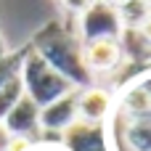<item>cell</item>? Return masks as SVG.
I'll return each mask as SVG.
<instances>
[{
	"mask_svg": "<svg viewBox=\"0 0 151 151\" xmlns=\"http://www.w3.org/2000/svg\"><path fill=\"white\" fill-rule=\"evenodd\" d=\"M29 48L53 69L58 72L72 88L82 90V88H90L96 85V80L90 77L85 61H82V42L77 40L74 29L58 19L42 24L32 40H29Z\"/></svg>",
	"mask_w": 151,
	"mask_h": 151,
	"instance_id": "1",
	"label": "cell"
},
{
	"mask_svg": "<svg viewBox=\"0 0 151 151\" xmlns=\"http://www.w3.org/2000/svg\"><path fill=\"white\" fill-rule=\"evenodd\" d=\"M19 77H21V85H24V96L32 98L40 109L48 106V104H53L56 98L66 96L69 90H77V88H72L58 72H53L32 48H29V53H27V58H24V64H21Z\"/></svg>",
	"mask_w": 151,
	"mask_h": 151,
	"instance_id": "2",
	"label": "cell"
},
{
	"mask_svg": "<svg viewBox=\"0 0 151 151\" xmlns=\"http://www.w3.org/2000/svg\"><path fill=\"white\" fill-rule=\"evenodd\" d=\"M122 29L125 27H122L117 5L104 0H93L80 16H74V35L82 45L96 40H117Z\"/></svg>",
	"mask_w": 151,
	"mask_h": 151,
	"instance_id": "3",
	"label": "cell"
},
{
	"mask_svg": "<svg viewBox=\"0 0 151 151\" xmlns=\"http://www.w3.org/2000/svg\"><path fill=\"white\" fill-rule=\"evenodd\" d=\"M114 109H117V101L109 88L90 85V88L77 90V119L80 122L109 125V119L114 117Z\"/></svg>",
	"mask_w": 151,
	"mask_h": 151,
	"instance_id": "4",
	"label": "cell"
},
{
	"mask_svg": "<svg viewBox=\"0 0 151 151\" xmlns=\"http://www.w3.org/2000/svg\"><path fill=\"white\" fill-rule=\"evenodd\" d=\"M58 143L64 151H114L109 141V125H90L80 119L58 135Z\"/></svg>",
	"mask_w": 151,
	"mask_h": 151,
	"instance_id": "5",
	"label": "cell"
},
{
	"mask_svg": "<svg viewBox=\"0 0 151 151\" xmlns=\"http://www.w3.org/2000/svg\"><path fill=\"white\" fill-rule=\"evenodd\" d=\"M77 122V90H69L66 96L56 98L53 104L40 109V135H61L66 127Z\"/></svg>",
	"mask_w": 151,
	"mask_h": 151,
	"instance_id": "6",
	"label": "cell"
},
{
	"mask_svg": "<svg viewBox=\"0 0 151 151\" xmlns=\"http://www.w3.org/2000/svg\"><path fill=\"white\" fill-rule=\"evenodd\" d=\"M82 61L90 72V77L96 80L98 74H119L125 58L119 50L117 40H96V42H85L82 45Z\"/></svg>",
	"mask_w": 151,
	"mask_h": 151,
	"instance_id": "7",
	"label": "cell"
},
{
	"mask_svg": "<svg viewBox=\"0 0 151 151\" xmlns=\"http://www.w3.org/2000/svg\"><path fill=\"white\" fill-rule=\"evenodd\" d=\"M3 127L11 138H24V141H37L40 138V106L32 98H21L8 117L3 119Z\"/></svg>",
	"mask_w": 151,
	"mask_h": 151,
	"instance_id": "8",
	"label": "cell"
},
{
	"mask_svg": "<svg viewBox=\"0 0 151 151\" xmlns=\"http://www.w3.org/2000/svg\"><path fill=\"white\" fill-rule=\"evenodd\" d=\"M117 109L114 114L122 119H138V117H151V93L141 85V80L125 82L119 96H114Z\"/></svg>",
	"mask_w": 151,
	"mask_h": 151,
	"instance_id": "9",
	"label": "cell"
},
{
	"mask_svg": "<svg viewBox=\"0 0 151 151\" xmlns=\"http://www.w3.org/2000/svg\"><path fill=\"white\" fill-rule=\"evenodd\" d=\"M111 146H117V149H122V151H151V117L122 119L119 122L117 143H111Z\"/></svg>",
	"mask_w": 151,
	"mask_h": 151,
	"instance_id": "10",
	"label": "cell"
},
{
	"mask_svg": "<svg viewBox=\"0 0 151 151\" xmlns=\"http://www.w3.org/2000/svg\"><path fill=\"white\" fill-rule=\"evenodd\" d=\"M117 11H119L122 27H133V29H138L151 16V8H149L146 0H119L117 3Z\"/></svg>",
	"mask_w": 151,
	"mask_h": 151,
	"instance_id": "11",
	"label": "cell"
},
{
	"mask_svg": "<svg viewBox=\"0 0 151 151\" xmlns=\"http://www.w3.org/2000/svg\"><path fill=\"white\" fill-rule=\"evenodd\" d=\"M24 98V85H21V77H11L3 88H0V122L8 117V111Z\"/></svg>",
	"mask_w": 151,
	"mask_h": 151,
	"instance_id": "12",
	"label": "cell"
},
{
	"mask_svg": "<svg viewBox=\"0 0 151 151\" xmlns=\"http://www.w3.org/2000/svg\"><path fill=\"white\" fill-rule=\"evenodd\" d=\"M27 53H29V42L21 45V48H16V50H8V53L0 58V88H3L11 77H16V74L21 72V64H24Z\"/></svg>",
	"mask_w": 151,
	"mask_h": 151,
	"instance_id": "13",
	"label": "cell"
},
{
	"mask_svg": "<svg viewBox=\"0 0 151 151\" xmlns=\"http://www.w3.org/2000/svg\"><path fill=\"white\" fill-rule=\"evenodd\" d=\"M93 0H58V5L66 11V16H80Z\"/></svg>",
	"mask_w": 151,
	"mask_h": 151,
	"instance_id": "14",
	"label": "cell"
},
{
	"mask_svg": "<svg viewBox=\"0 0 151 151\" xmlns=\"http://www.w3.org/2000/svg\"><path fill=\"white\" fill-rule=\"evenodd\" d=\"M29 151H64V149H61V143H58V141L53 143V141H48V138H42V135H40V138L29 146Z\"/></svg>",
	"mask_w": 151,
	"mask_h": 151,
	"instance_id": "15",
	"label": "cell"
},
{
	"mask_svg": "<svg viewBox=\"0 0 151 151\" xmlns=\"http://www.w3.org/2000/svg\"><path fill=\"white\" fill-rule=\"evenodd\" d=\"M8 146H11V135L5 133V127L0 122V151H8Z\"/></svg>",
	"mask_w": 151,
	"mask_h": 151,
	"instance_id": "16",
	"label": "cell"
},
{
	"mask_svg": "<svg viewBox=\"0 0 151 151\" xmlns=\"http://www.w3.org/2000/svg\"><path fill=\"white\" fill-rule=\"evenodd\" d=\"M138 29H141V35L149 40V45H151V16L146 19V21H143V24H141V27H138Z\"/></svg>",
	"mask_w": 151,
	"mask_h": 151,
	"instance_id": "17",
	"label": "cell"
},
{
	"mask_svg": "<svg viewBox=\"0 0 151 151\" xmlns=\"http://www.w3.org/2000/svg\"><path fill=\"white\" fill-rule=\"evenodd\" d=\"M141 85H143V88H146V90L151 93V72H146V74L141 77Z\"/></svg>",
	"mask_w": 151,
	"mask_h": 151,
	"instance_id": "18",
	"label": "cell"
},
{
	"mask_svg": "<svg viewBox=\"0 0 151 151\" xmlns=\"http://www.w3.org/2000/svg\"><path fill=\"white\" fill-rule=\"evenodd\" d=\"M8 53V45H5V40H3V35H0V58Z\"/></svg>",
	"mask_w": 151,
	"mask_h": 151,
	"instance_id": "19",
	"label": "cell"
},
{
	"mask_svg": "<svg viewBox=\"0 0 151 151\" xmlns=\"http://www.w3.org/2000/svg\"><path fill=\"white\" fill-rule=\"evenodd\" d=\"M104 3H111V5H117V3H119V0H104Z\"/></svg>",
	"mask_w": 151,
	"mask_h": 151,
	"instance_id": "20",
	"label": "cell"
},
{
	"mask_svg": "<svg viewBox=\"0 0 151 151\" xmlns=\"http://www.w3.org/2000/svg\"><path fill=\"white\" fill-rule=\"evenodd\" d=\"M146 3H149V8H151V0H146Z\"/></svg>",
	"mask_w": 151,
	"mask_h": 151,
	"instance_id": "21",
	"label": "cell"
}]
</instances>
